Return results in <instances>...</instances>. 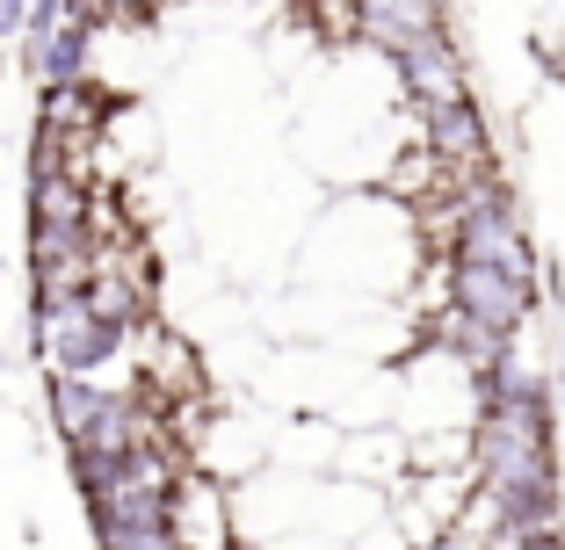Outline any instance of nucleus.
I'll return each mask as SVG.
<instances>
[{
	"label": "nucleus",
	"instance_id": "obj_2",
	"mask_svg": "<svg viewBox=\"0 0 565 550\" xmlns=\"http://www.w3.org/2000/svg\"><path fill=\"white\" fill-rule=\"evenodd\" d=\"M102 399H109V384H95V377H51V369H44V413H51V428H58L66 450L95 428Z\"/></svg>",
	"mask_w": 565,
	"mask_h": 550
},
{
	"label": "nucleus",
	"instance_id": "obj_3",
	"mask_svg": "<svg viewBox=\"0 0 565 550\" xmlns=\"http://www.w3.org/2000/svg\"><path fill=\"white\" fill-rule=\"evenodd\" d=\"M349 550H406V536L399 529H392V515H377V521H370V529L363 536H355V543Z\"/></svg>",
	"mask_w": 565,
	"mask_h": 550
},
{
	"label": "nucleus",
	"instance_id": "obj_4",
	"mask_svg": "<svg viewBox=\"0 0 565 550\" xmlns=\"http://www.w3.org/2000/svg\"><path fill=\"white\" fill-rule=\"evenodd\" d=\"M262 550H341V543L319 536V529H290V536H276V543H262Z\"/></svg>",
	"mask_w": 565,
	"mask_h": 550
},
{
	"label": "nucleus",
	"instance_id": "obj_5",
	"mask_svg": "<svg viewBox=\"0 0 565 550\" xmlns=\"http://www.w3.org/2000/svg\"><path fill=\"white\" fill-rule=\"evenodd\" d=\"M22 22H30V0H0V44L22 36Z\"/></svg>",
	"mask_w": 565,
	"mask_h": 550
},
{
	"label": "nucleus",
	"instance_id": "obj_1",
	"mask_svg": "<svg viewBox=\"0 0 565 550\" xmlns=\"http://www.w3.org/2000/svg\"><path fill=\"white\" fill-rule=\"evenodd\" d=\"M333 478L370 485V493H392V485L406 478V434L399 428H355V434H341Z\"/></svg>",
	"mask_w": 565,
	"mask_h": 550
}]
</instances>
